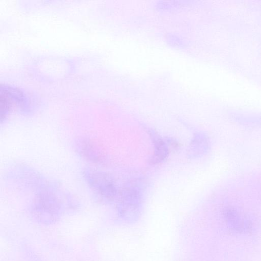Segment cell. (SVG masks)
<instances>
[{"label":"cell","mask_w":261,"mask_h":261,"mask_svg":"<svg viewBox=\"0 0 261 261\" xmlns=\"http://www.w3.org/2000/svg\"><path fill=\"white\" fill-rule=\"evenodd\" d=\"M23 98L21 91L9 86H1L0 102L2 120L5 118L12 105L21 103Z\"/></svg>","instance_id":"cell-1"},{"label":"cell","mask_w":261,"mask_h":261,"mask_svg":"<svg viewBox=\"0 0 261 261\" xmlns=\"http://www.w3.org/2000/svg\"><path fill=\"white\" fill-rule=\"evenodd\" d=\"M151 134L154 147L152 161L154 163H159L164 161L168 156V148L160 136L154 133H151Z\"/></svg>","instance_id":"cell-2"}]
</instances>
